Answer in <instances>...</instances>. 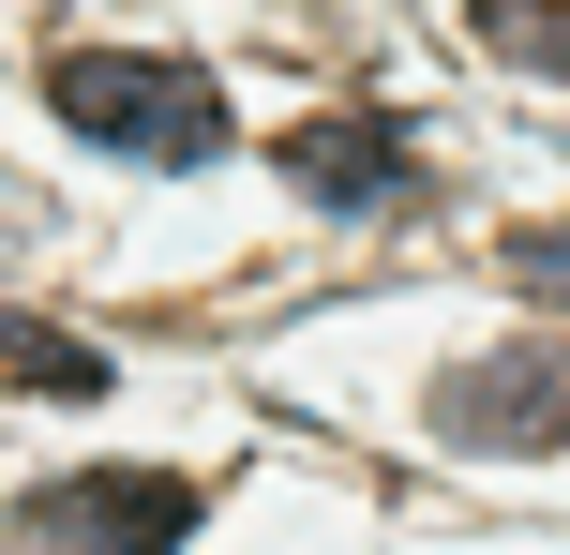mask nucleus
Returning a JSON list of instances; mask_svg holds the SVG:
<instances>
[{
	"instance_id": "f257e3e1",
	"label": "nucleus",
	"mask_w": 570,
	"mask_h": 555,
	"mask_svg": "<svg viewBox=\"0 0 570 555\" xmlns=\"http://www.w3.org/2000/svg\"><path fill=\"white\" fill-rule=\"evenodd\" d=\"M46 106L76 120V136L136 150V166H210L226 150V90L196 76V60H136V46H76L46 76Z\"/></svg>"
},
{
	"instance_id": "f03ea898",
	"label": "nucleus",
	"mask_w": 570,
	"mask_h": 555,
	"mask_svg": "<svg viewBox=\"0 0 570 555\" xmlns=\"http://www.w3.org/2000/svg\"><path fill=\"white\" fill-rule=\"evenodd\" d=\"M196 511H210V496L166 480V466H76V480L30 496V541H60V555H180Z\"/></svg>"
},
{
	"instance_id": "7ed1b4c3",
	"label": "nucleus",
	"mask_w": 570,
	"mask_h": 555,
	"mask_svg": "<svg viewBox=\"0 0 570 555\" xmlns=\"http://www.w3.org/2000/svg\"><path fill=\"white\" fill-rule=\"evenodd\" d=\"M451 450H570V346H481L435 376Z\"/></svg>"
},
{
	"instance_id": "20e7f679",
	"label": "nucleus",
	"mask_w": 570,
	"mask_h": 555,
	"mask_svg": "<svg viewBox=\"0 0 570 555\" xmlns=\"http://www.w3.org/2000/svg\"><path fill=\"white\" fill-rule=\"evenodd\" d=\"M271 166L301 180L315 210H391V196H405V150H391V120H301V136H271Z\"/></svg>"
},
{
	"instance_id": "39448f33",
	"label": "nucleus",
	"mask_w": 570,
	"mask_h": 555,
	"mask_svg": "<svg viewBox=\"0 0 570 555\" xmlns=\"http://www.w3.org/2000/svg\"><path fill=\"white\" fill-rule=\"evenodd\" d=\"M0 390H46V406H90V390H120V376H106V346H90V330L0 316Z\"/></svg>"
},
{
	"instance_id": "423d86ee",
	"label": "nucleus",
	"mask_w": 570,
	"mask_h": 555,
	"mask_svg": "<svg viewBox=\"0 0 570 555\" xmlns=\"http://www.w3.org/2000/svg\"><path fill=\"white\" fill-rule=\"evenodd\" d=\"M465 30H481L511 76H570V0H465Z\"/></svg>"
},
{
	"instance_id": "0eeeda50",
	"label": "nucleus",
	"mask_w": 570,
	"mask_h": 555,
	"mask_svg": "<svg viewBox=\"0 0 570 555\" xmlns=\"http://www.w3.org/2000/svg\"><path fill=\"white\" fill-rule=\"evenodd\" d=\"M511 286H525V300H556V316H570V226H525V240H511Z\"/></svg>"
}]
</instances>
